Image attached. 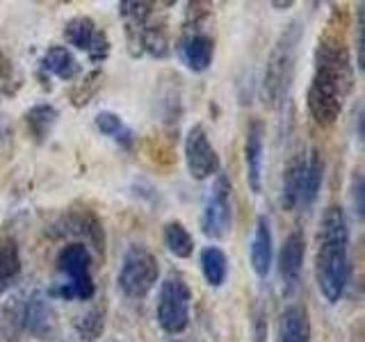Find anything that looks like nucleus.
Instances as JSON below:
<instances>
[{
    "mask_svg": "<svg viewBox=\"0 0 365 342\" xmlns=\"http://www.w3.org/2000/svg\"><path fill=\"white\" fill-rule=\"evenodd\" d=\"M7 135H9V121L0 114V144L7 140Z\"/></svg>",
    "mask_w": 365,
    "mask_h": 342,
    "instance_id": "obj_30",
    "label": "nucleus"
},
{
    "mask_svg": "<svg viewBox=\"0 0 365 342\" xmlns=\"http://www.w3.org/2000/svg\"><path fill=\"white\" fill-rule=\"evenodd\" d=\"M39 68L57 80H64V83H73L83 73V66L66 46H48L39 60Z\"/></svg>",
    "mask_w": 365,
    "mask_h": 342,
    "instance_id": "obj_19",
    "label": "nucleus"
},
{
    "mask_svg": "<svg viewBox=\"0 0 365 342\" xmlns=\"http://www.w3.org/2000/svg\"><path fill=\"white\" fill-rule=\"evenodd\" d=\"M125 26V41L133 55H151L163 60L169 55L167 26L155 16L153 3H119Z\"/></svg>",
    "mask_w": 365,
    "mask_h": 342,
    "instance_id": "obj_5",
    "label": "nucleus"
},
{
    "mask_svg": "<svg viewBox=\"0 0 365 342\" xmlns=\"http://www.w3.org/2000/svg\"><path fill=\"white\" fill-rule=\"evenodd\" d=\"M354 91V62L342 28L336 21L327 23L324 32L319 34L315 46V68L311 85L306 91V108L311 119L319 128L334 125L342 110L345 100Z\"/></svg>",
    "mask_w": 365,
    "mask_h": 342,
    "instance_id": "obj_1",
    "label": "nucleus"
},
{
    "mask_svg": "<svg viewBox=\"0 0 365 342\" xmlns=\"http://www.w3.org/2000/svg\"><path fill=\"white\" fill-rule=\"evenodd\" d=\"M21 324L28 333L39 342H51L60 333L57 313L51 299L43 292H32L21 308Z\"/></svg>",
    "mask_w": 365,
    "mask_h": 342,
    "instance_id": "obj_14",
    "label": "nucleus"
},
{
    "mask_svg": "<svg viewBox=\"0 0 365 342\" xmlns=\"http://www.w3.org/2000/svg\"><path fill=\"white\" fill-rule=\"evenodd\" d=\"M249 342H269V315L262 299H254L249 308Z\"/></svg>",
    "mask_w": 365,
    "mask_h": 342,
    "instance_id": "obj_26",
    "label": "nucleus"
},
{
    "mask_svg": "<svg viewBox=\"0 0 365 342\" xmlns=\"http://www.w3.org/2000/svg\"><path fill=\"white\" fill-rule=\"evenodd\" d=\"M163 242L174 258L185 260L194 254V237L182 222H167L163 226Z\"/></svg>",
    "mask_w": 365,
    "mask_h": 342,
    "instance_id": "obj_24",
    "label": "nucleus"
},
{
    "mask_svg": "<svg viewBox=\"0 0 365 342\" xmlns=\"http://www.w3.org/2000/svg\"><path fill=\"white\" fill-rule=\"evenodd\" d=\"M55 235H66V237H76V242H91V247L103 251L106 249V231H103L101 222L94 214L89 212H66L64 217L55 222Z\"/></svg>",
    "mask_w": 365,
    "mask_h": 342,
    "instance_id": "obj_16",
    "label": "nucleus"
},
{
    "mask_svg": "<svg viewBox=\"0 0 365 342\" xmlns=\"http://www.w3.org/2000/svg\"><path fill=\"white\" fill-rule=\"evenodd\" d=\"M245 169L251 194L262 192V171H265V123L251 119L245 133Z\"/></svg>",
    "mask_w": 365,
    "mask_h": 342,
    "instance_id": "obj_15",
    "label": "nucleus"
},
{
    "mask_svg": "<svg viewBox=\"0 0 365 342\" xmlns=\"http://www.w3.org/2000/svg\"><path fill=\"white\" fill-rule=\"evenodd\" d=\"M94 125L98 128L101 135L110 137V140L117 142L121 148H133L135 144V133L125 125V121L119 117L117 112L112 110H101L94 117Z\"/></svg>",
    "mask_w": 365,
    "mask_h": 342,
    "instance_id": "obj_23",
    "label": "nucleus"
},
{
    "mask_svg": "<svg viewBox=\"0 0 365 342\" xmlns=\"http://www.w3.org/2000/svg\"><path fill=\"white\" fill-rule=\"evenodd\" d=\"M349 219L340 205H329L319 217L315 239V285L327 304H338L351 281Z\"/></svg>",
    "mask_w": 365,
    "mask_h": 342,
    "instance_id": "obj_2",
    "label": "nucleus"
},
{
    "mask_svg": "<svg viewBox=\"0 0 365 342\" xmlns=\"http://www.w3.org/2000/svg\"><path fill=\"white\" fill-rule=\"evenodd\" d=\"M205 11L199 9L197 16H190L185 30L178 39V57L182 66L192 73H205L215 62V39L201 28V19Z\"/></svg>",
    "mask_w": 365,
    "mask_h": 342,
    "instance_id": "obj_10",
    "label": "nucleus"
},
{
    "mask_svg": "<svg viewBox=\"0 0 365 342\" xmlns=\"http://www.w3.org/2000/svg\"><path fill=\"white\" fill-rule=\"evenodd\" d=\"M57 271L62 274L64 283H57L48 288L46 296L66 301H91L96 294V285L91 279V251L83 242H68L57 254Z\"/></svg>",
    "mask_w": 365,
    "mask_h": 342,
    "instance_id": "obj_6",
    "label": "nucleus"
},
{
    "mask_svg": "<svg viewBox=\"0 0 365 342\" xmlns=\"http://www.w3.org/2000/svg\"><path fill=\"white\" fill-rule=\"evenodd\" d=\"M306 235L302 228H292L285 235L283 244L279 249V260H277V271L281 281V290L285 296H292L302 285L304 276V265H306Z\"/></svg>",
    "mask_w": 365,
    "mask_h": 342,
    "instance_id": "obj_12",
    "label": "nucleus"
},
{
    "mask_svg": "<svg viewBox=\"0 0 365 342\" xmlns=\"http://www.w3.org/2000/svg\"><path fill=\"white\" fill-rule=\"evenodd\" d=\"M233 226V187L224 171L215 176L201 212V231L210 239H224Z\"/></svg>",
    "mask_w": 365,
    "mask_h": 342,
    "instance_id": "obj_9",
    "label": "nucleus"
},
{
    "mask_svg": "<svg viewBox=\"0 0 365 342\" xmlns=\"http://www.w3.org/2000/svg\"><path fill=\"white\" fill-rule=\"evenodd\" d=\"M249 265L258 279H267L274 265V235H272V224L265 214L258 217L254 233H251Z\"/></svg>",
    "mask_w": 365,
    "mask_h": 342,
    "instance_id": "obj_17",
    "label": "nucleus"
},
{
    "mask_svg": "<svg viewBox=\"0 0 365 342\" xmlns=\"http://www.w3.org/2000/svg\"><path fill=\"white\" fill-rule=\"evenodd\" d=\"M324 155L315 146H306L290 155L283 169L281 205L288 212H308L319 199L324 182Z\"/></svg>",
    "mask_w": 365,
    "mask_h": 342,
    "instance_id": "obj_4",
    "label": "nucleus"
},
{
    "mask_svg": "<svg viewBox=\"0 0 365 342\" xmlns=\"http://www.w3.org/2000/svg\"><path fill=\"white\" fill-rule=\"evenodd\" d=\"M171 342H185V340H171Z\"/></svg>",
    "mask_w": 365,
    "mask_h": 342,
    "instance_id": "obj_33",
    "label": "nucleus"
},
{
    "mask_svg": "<svg viewBox=\"0 0 365 342\" xmlns=\"http://www.w3.org/2000/svg\"><path fill=\"white\" fill-rule=\"evenodd\" d=\"M106 319H108V313H106V306L98 304V306H91L87 313H83L78 317L76 322V331L80 340L85 342H94L103 336V331H106Z\"/></svg>",
    "mask_w": 365,
    "mask_h": 342,
    "instance_id": "obj_25",
    "label": "nucleus"
},
{
    "mask_svg": "<svg viewBox=\"0 0 365 342\" xmlns=\"http://www.w3.org/2000/svg\"><path fill=\"white\" fill-rule=\"evenodd\" d=\"M182 157H185L187 174L194 180H208L215 178L222 171V160L217 148L210 142V135L203 123H194L185 133L182 142Z\"/></svg>",
    "mask_w": 365,
    "mask_h": 342,
    "instance_id": "obj_11",
    "label": "nucleus"
},
{
    "mask_svg": "<svg viewBox=\"0 0 365 342\" xmlns=\"http://www.w3.org/2000/svg\"><path fill=\"white\" fill-rule=\"evenodd\" d=\"M64 41L73 48L83 51L91 62H106L112 51L108 34L98 28V23L89 16H73L64 23Z\"/></svg>",
    "mask_w": 365,
    "mask_h": 342,
    "instance_id": "obj_13",
    "label": "nucleus"
},
{
    "mask_svg": "<svg viewBox=\"0 0 365 342\" xmlns=\"http://www.w3.org/2000/svg\"><path fill=\"white\" fill-rule=\"evenodd\" d=\"M155 317H158V326L167 336H180L187 331L192 319V290L190 283L180 274H169L160 283Z\"/></svg>",
    "mask_w": 365,
    "mask_h": 342,
    "instance_id": "obj_7",
    "label": "nucleus"
},
{
    "mask_svg": "<svg viewBox=\"0 0 365 342\" xmlns=\"http://www.w3.org/2000/svg\"><path fill=\"white\" fill-rule=\"evenodd\" d=\"M160 281V262L158 258L142 244H133L125 249L121 258L117 285L125 299L140 301L148 296Z\"/></svg>",
    "mask_w": 365,
    "mask_h": 342,
    "instance_id": "obj_8",
    "label": "nucleus"
},
{
    "mask_svg": "<svg viewBox=\"0 0 365 342\" xmlns=\"http://www.w3.org/2000/svg\"><path fill=\"white\" fill-rule=\"evenodd\" d=\"M272 9H279V11H285V9H292L294 3H269Z\"/></svg>",
    "mask_w": 365,
    "mask_h": 342,
    "instance_id": "obj_31",
    "label": "nucleus"
},
{
    "mask_svg": "<svg viewBox=\"0 0 365 342\" xmlns=\"http://www.w3.org/2000/svg\"><path fill=\"white\" fill-rule=\"evenodd\" d=\"M302 39H304V23L292 21L281 30L267 55L265 73H262V100H265V105L269 110L283 108L290 98L297 62H299V53H302Z\"/></svg>",
    "mask_w": 365,
    "mask_h": 342,
    "instance_id": "obj_3",
    "label": "nucleus"
},
{
    "mask_svg": "<svg viewBox=\"0 0 365 342\" xmlns=\"http://www.w3.org/2000/svg\"><path fill=\"white\" fill-rule=\"evenodd\" d=\"M108 342H123V340H108Z\"/></svg>",
    "mask_w": 365,
    "mask_h": 342,
    "instance_id": "obj_32",
    "label": "nucleus"
},
{
    "mask_svg": "<svg viewBox=\"0 0 365 342\" xmlns=\"http://www.w3.org/2000/svg\"><path fill=\"white\" fill-rule=\"evenodd\" d=\"M199 267L205 283L210 288H224L228 279V256L224 254L222 247H203L199 256Z\"/></svg>",
    "mask_w": 365,
    "mask_h": 342,
    "instance_id": "obj_22",
    "label": "nucleus"
},
{
    "mask_svg": "<svg viewBox=\"0 0 365 342\" xmlns=\"http://www.w3.org/2000/svg\"><path fill=\"white\" fill-rule=\"evenodd\" d=\"M21 311L14 304L0 308V342H19L21 333Z\"/></svg>",
    "mask_w": 365,
    "mask_h": 342,
    "instance_id": "obj_27",
    "label": "nucleus"
},
{
    "mask_svg": "<svg viewBox=\"0 0 365 342\" xmlns=\"http://www.w3.org/2000/svg\"><path fill=\"white\" fill-rule=\"evenodd\" d=\"M351 205H354V212L359 217H363V190H365V182H363V176L361 171H356L351 178Z\"/></svg>",
    "mask_w": 365,
    "mask_h": 342,
    "instance_id": "obj_29",
    "label": "nucleus"
},
{
    "mask_svg": "<svg viewBox=\"0 0 365 342\" xmlns=\"http://www.w3.org/2000/svg\"><path fill=\"white\" fill-rule=\"evenodd\" d=\"M57 119H60V112H57L53 105H48V103H37V105L28 108L26 114H23L26 128L37 144H43L46 140H48Z\"/></svg>",
    "mask_w": 365,
    "mask_h": 342,
    "instance_id": "obj_21",
    "label": "nucleus"
},
{
    "mask_svg": "<svg viewBox=\"0 0 365 342\" xmlns=\"http://www.w3.org/2000/svg\"><path fill=\"white\" fill-rule=\"evenodd\" d=\"M313 324L311 315L302 304H288L279 315L277 342H311Z\"/></svg>",
    "mask_w": 365,
    "mask_h": 342,
    "instance_id": "obj_18",
    "label": "nucleus"
},
{
    "mask_svg": "<svg viewBox=\"0 0 365 342\" xmlns=\"http://www.w3.org/2000/svg\"><path fill=\"white\" fill-rule=\"evenodd\" d=\"M21 89V76L16 73L14 62L5 53H0V94L14 96Z\"/></svg>",
    "mask_w": 365,
    "mask_h": 342,
    "instance_id": "obj_28",
    "label": "nucleus"
},
{
    "mask_svg": "<svg viewBox=\"0 0 365 342\" xmlns=\"http://www.w3.org/2000/svg\"><path fill=\"white\" fill-rule=\"evenodd\" d=\"M21 276V249L19 242L7 233H0V296Z\"/></svg>",
    "mask_w": 365,
    "mask_h": 342,
    "instance_id": "obj_20",
    "label": "nucleus"
}]
</instances>
